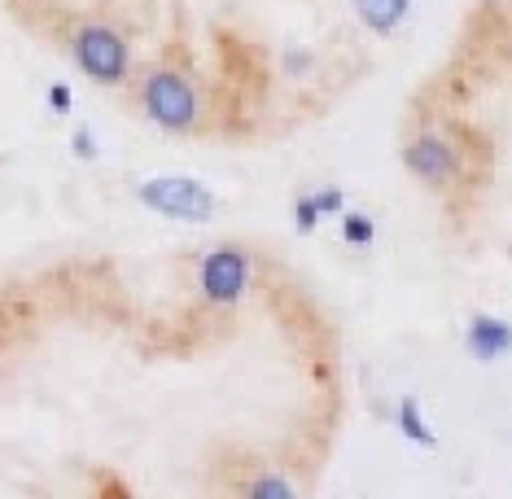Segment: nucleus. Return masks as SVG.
I'll return each mask as SVG.
<instances>
[{
	"label": "nucleus",
	"instance_id": "obj_1",
	"mask_svg": "<svg viewBox=\"0 0 512 499\" xmlns=\"http://www.w3.org/2000/svg\"><path fill=\"white\" fill-rule=\"evenodd\" d=\"M136 101H141L145 119L171 136L197 132L206 119L202 92H197L193 75L180 71V66H149L141 75V84H136Z\"/></svg>",
	"mask_w": 512,
	"mask_h": 499
},
{
	"label": "nucleus",
	"instance_id": "obj_2",
	"mask_svg": "<svg viewBox=\"0 0 512 499\" xmlns=\"http://www.w3.org/2000/svg\"><path fill=\"white\" fill-rule=\"evenodd\" d=\"M71 62L92 84L119 88L132 79V44L110 22H84V27L71 31Z\"/></svg>",
	"mask_w": 512,
	"mask_h": 499
},
{
	"label": "nucleus",
	"instance_id": "obj_3",
	"mask_svg": "<svg viewBox=\"0 0 512 499\" xmlns=\"http://www.w3.org/2000/svg\"><path fill=\"white\" fill-rule=\"evenodd\" d=\"M136 202L176 224H211L219 211V193L197 176H149L136 184Z\"/></svg>",
	"mask_w": 512,
	"mask_h": 499
},
{
	"label": "nucleus",
	"instance_id": "obj_4",
	"mask_svg": "<svg viewBox=\"0 0 512 499\" xmlns=\"http://www.w3.org/2000/svg\"><path fill=\"white\" fill-rule=\"evenodd\" d=\"M254 289V254L237 241H224V246H211L197 263V294H202L206 307L228 311L241 307Z\"/></svg>",
	"mask_w": 512,
	"mask_h": 499
},
{
	"label": "nucleus",
	"instance_id": "obj_5",
	"mask_svg": "<svg viewBox=\"0 0 512 499\" xmlns=\"http://www.w3.org/2000/svg\"><path fill=\"white\" fill-rule=\"evenodd\" d=\"M403 167L412 171L429 193H451V189H460V180H464V149L456 136H451V127L447 132L425 127V132H416L412 141L403 145Z\"/></svg>",
	"mask_w": 512,
	"mask_h": 499
},
{
	"label": "nucleus",
	"instance_id": "obj_6",
	"mask_svg": "<svg viewBox=\"0 0 512 499\" xmlns=\"http://www.w3.org/2000/svg\"><path fill=\"white\" fill-rule=\"evenodd\" d=\"M464 351H469L477 364H499V359L512 355V324L504 316H473L464 324Z\"/></svg>",
	"mask_w": 512,
	"mask_h": 499
},
{
	"label": "nucleus",
	"instance_id": "obj_7",
	"mask_svg": "<svg viewBox=\"0 0 512 499\" xmlns=\"http://www.w3.org/2000/svg\"><path fill=\"white\" fill-rule=\"evenodd\" d=\"M351 9L372 36H394L412 14V0H351Z\"/></svg>",
	"mask_w": 512,
	"mask_h": 499
},
{
	"label": "nucleus",
	"instance_id": "obj_8",
	"mask_svg": "<svg viewBox=\"0 0 512 499\" xmlns=\"http://www.w3.org/2000/svg\"><path fill=\"white\" fill-rule=\"evenodd\" d=\"M394 429H399L403 443H412V447H421V451H434L438 447V434L429 429L425 412H421V399H416V394H403V399H399V408H394Z\"/></svg>",
	"mask_w": 512,
	"mask_h": 499
},
{
	"label": "nucleus",
	"instance_id": "obj_9",
	"mask_svg": "<svg viewBox=\"0 0 512 499\" xmlns=\"http://www.w3.org/2000/svg\"><path fill=\"white\" fill-rule=\"evenodd\" d=\"M337 219H342V241L351 250L377 246V219H372V215H364V211H342Z\"/></svg>",
	"mask_w": 512,
	"mask_h": 499
},
{
	"label": "nucleus",
	"instance_id": "obj_10",
	"mask_svg": "<svg viewBox=\"0 0 512 499\" xmlns=\"http://www.w3.org/2000/svg\"><path fill=\"white\" fill-rule=\"evenodd\" d=\"M241 491L246 495H294V482H285V478H276V473H263V478H250V482H241Z\"/></svg>",
	"mask_w": 512,
	"mask_h": 499
},
{
	"label": "nucleus",
	"instance_id": "obj_11",
	"mask_svg": "<svg viewBox=\"0 0 512 499\" xmlns=\"http://www.w3.org/2000/svg\"><path fill=\"white\" fill-rule=\"evenodd\" d=\"M320 206H316V197H307V193H298L294 197V228L298 232H316L320 228Z\"/></svg>",
	"mask_w": 512,
	"mask_h": 499
},
{
	"label": "nucleus",
	"instance_id": "obj_12",
	"mask_svg": "<svg viewBox=\"0 0 512 499\" xmlns=\"http://www.w3.org/2000/svg\"><path fill=\"white\" fill-rule=\"evenodd\" d=\"M311 66H316V57H311L307 49H285L281 53V75L285 79H307Z\"/></svg>",
	"mask_w": 512,
	"mask_h": 499
},
{
	"label": "nucleus",
	"instance_id": "obj_13",
	"mask_svg": "<svg viewBox=\"0 0 512 499\" xmlns=\"http://www.w3.org/2000/svg\"><path fill=\"white\" fill-rule=\"evenodd\" d=\"M71 149H75V158H84V162H92L101 154L97 149V136H92V127H75L71 132Z\"/></svg>",
	"mask_w": 512,
	"mask_h": 499
},
{
	"label": "nucleus",
	"instance_id": "obj_14",
	"mask_svg": "<svg viewBox=\"0 0 512 499\" xmlns=\"http://www.w3.org/2000/svg\"><path fill=\"white\" fill-rule=\"evenodd\" d=\"M311 197H316V206H320L324 219H333V215L346 211V193L342 189H320V193H311Z\"/></svg>",
	"mask_w": 512,
	"mask_h": 499
},
{
	"label": "nucleus",
	"instance_id": "obj_15",
	"mask_svg": "<svg viewBox=\"0 0 512 499\" xmlns=\"http://www.w3.org/2000/svg\"><path fill=\"white\" fill-rule=\"evenodd\" d=\"M71 106H75L71 88H66V84H53V88H49V110H53V114H71Z\"/></svg>",
	"mask_w": 512,
	"mask_h": 499
}]
</instances>
